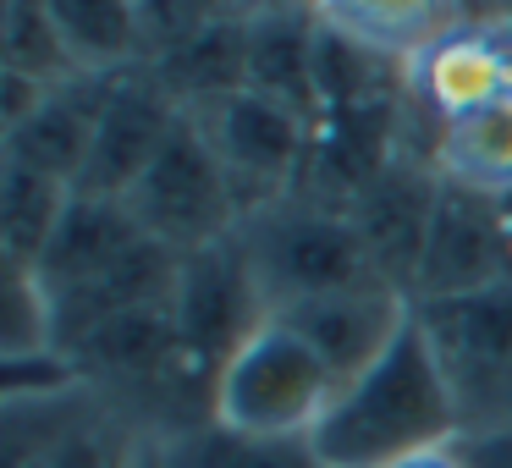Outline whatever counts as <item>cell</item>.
<instances>
[{
  "label": "cell",
  "instance_id": "1",
  "mask_svg": "<svg viewBox=\"0 0 512 468\" xmlns=\"http://www.w3.org/2000/svg\"><path fill=\"white\" fill-rule=\"evenodd\" d=\"M457 435L463 424H457L452 391L413 320L364 375H353L336 391L309 446L325 468H391L413 452L452 446Z\"/></svg>",
  "mask_w": 512,
  "mask_h": 468
},
{
  "label": "cell",
  "instance_id": "2",
  "mask_svg": "<svg viewBox=\"0 0 512 468\" xmlns=\"http://www.w3.org/2000/svg\"><path fill=\"white\" fill-rule=\"evenodd\" d=\"M336 375L325 358L270 314L215 375V419L265 441H309L336 402Z\"/></svg>",
  "mask_w": 512,
  "mask_h": 468
},
{
  "label": "cell",
  "instance_id": "3",
  "mask_svg": "<svg viewBox=\"0 0 512 468\" xmlns=\"http://www.w3.org/2000/svg\"><path fill=\"white\" fill-rule=\"evenodd\" d=\"M248 259L259 270V287L270 298V314L298 309L325 292H347L364 281H386L358 237L353 215L309 199H281L270 210L243 221Z\"/></svg>",
  "mask_w": 512,
  "mask_h": 468
},
{
  "label": "cell",
  "instance_id": "4",
  "mask_svg": "<svg viewBox=\"0 0 512 468\" xmlns=\"http://www.w3.org/2000/svg\"><path fill=\"white\" fill-rule=\"evenodd\" d=\"M413 320L452 391L463 435L512 424V281L463 292V298L413 303Z\"/></svg>",
  "mask_w": 512,
  "mask_h": 468
},
{
  "label": "cell",
  "instance_id": "5",
  "mask_svg": "<svg viewBox=\"0 0 512 468\" xmlns=\"http://www.w3.org/2000/svg\"><path fill=\"white\" fill-rule=\"evenodd\" d=\"M188 116L204 133L210 155L221 160L226 182L243 204V221L298 193L309 138H314L309 116H298L292 105L270 100L259 89H232V94H215V100H199L188 105Z\"/></svg>",
  "mask_w": 512,
  "mask_h": 468
},
{
  "label": "cell",
  "instance_id": "6",
  "mask_svg": "<svg viewBox=\"0 0 512 468\" xmlns=\"http://www.w3.org/2000/svg\"><path fill=\"white\" fill-rule=\"evenodd\" d=\"M149 435L83 380L56 397H6V468H144Z\"/></svg>",
  "mask_w": 512,
  "mask_h": 468
},
{
  "label": "cell",
  "instance_id": "7",
  "mask_svg": "<svg viewBox=\"0 0 512 468\" xmlns=\"http://www.w3.org/2000/svg\"><path fill=\"white\" fill-rule=\"evenodd\" d=\"M122 204L133 210L138 232L166 243L171 254H193L243 226V204H237L221 160L210 155L204 133L193 127V116L177 122V133L149 160L144 177L122 193Z\"/></svg>",
  "mask_w": 512,
  "mask_h": 468
},
{
  "label": "cell",
  "instance_id": "8",
  "mask_svg": "<svg viewBox=\"0 0 512 468\" xmlns=\"http://www.w3.org/2000/svg\"><path fill=\"white\" fill-rule=\"evenodd\" d=\"M171 320H177L182 353L204 375H221L226 358L270 320V298L259 287L254 259H248L243 226L232 237H221V243L182 254L177 287H171Z\"/></svg>",
  "mask_w": 512,
  "mask_h": 468
},
{
  "label": "cell",
  "instance_id": "9",
  "mask_svg": "<svg viewBox=\"0 0 512 468\" xmlns=\"http://www.w3.org/2000/svg\"><path fill=\"white\" fill-rule=\"evenodd\" d=\"M441 166H435L430 144H408L364 193L353 199V226L364 237L375 270L413 298V276H419L424 243H430V221L441 204Z\"/></svg>",
  "mask_w": 512,
  "mask_h": 468
},
{
  "label": "cell",
  "instance_id": "10",
  "mask_svg": "<svg viewBox=\"0 0 512 468\" xmlns=\"http://www.w3.org/2000/svg\"><path fill=\"white\" fill-rule=\"evenodd\" d=\"M182 116H188V105L155 78V67L116 72L78 188L83 193H105V199H122V193L149 171V160L166 149V138L177 133Z\"/></svg>",
  "mask_w": 512,
  "mask_h": 468
},
{
  "label": "cell",
  "instance_id": "11",
  "mask_svg": "<svg viewBox=\"0 0 512 468\" xmlns=\"http://www.w3.org/2000/svg\"><path fill=\"white\" fill-rule=\"evenodd\" d=\"M496 281H512V254H507L496 199L446 182L435 221H430V243H424V259H419V276H413V303L463 298V292L496 287Z\"/></svg>",
  "mask_w": 512,
  "mask_h": 468
},
{
  "label": "cell",
  "instance_id": "12",
  "mask_svg": "<svg viewBox=\"0 0 512 468\" xmlns=\"http://www.w3.org/2000/svg\"><path fill=\"white\" fill-rule=\"evenodd\" d=\"M408 94L430 116V127L512 94V28L452 23L441 39L408 56Z\"/></svg>",
  "mask_w": 512,
  "mask_h": 468
},
{
  "label": "cell",
  "instance_id": "13",
  "mask_svg": "<svg viewBox=\"0 0 512 468\" xmlns=\"http://www.w3.org/2000/svg\"><path fill=\"white\" fill-rule=\"evenodd\" d=\"M276 320H287L325 358L336 386H347L413 325V298L391 281H364V287L325 292V298H309L298 309H281Z\"/></svg>",
  "mask_w": 512,
  "mask_h": 468
},
{
  "label": "cell",
  "instance_id": "14",
  "mask_svg": "<svg viewBox=\"0 0 512 468\" xmlns=\"http://www.w3.org/2000/svg\"><path fill=\"white\" fill-rule=\"evenodd\" d=\"M111 83H116V72H78V78L45 89V100H39L23 122H12L0 133V160L78 188Z\"/></svg>",
  "mask_w": 512,
  "mask_h": 468
},
{
  "label": "cell",
  "instance_id": "15",
  "mask_svg": "<svg viewBox=\"0 0 512 468\" xmlns=\"http://www.w3.org/2000/svg\"><path fill=\"white\" fill-rule=\"evenodd\" d=\"M138 243H144V232H138L133 210H127L122 199L72 188V204H67V215H61L50 248L39 254L34 281L45 287V298L56 303V298H67V292L89 287L94 276H105L111 265H122Z\"/></svg>",
  "mask_w": 512,
  "mask_h": 468
},
{
  "label": "cell",
  "instance_id": "16",
  "mask_svg": "<svg viewBox=\"0 0 512 468\" xmlns=\"http://www.w3.org/2000/svg\"><path fill=\"white\" fill-rule=\"evenodd\" d=\"M314 39H320V12L309 0H265L248 12V89L320 122Z\"/></svg>",
  "mask_w": 512,
  "mask_h": 468
},
{
  "label": "cell",
  "instance_id": "17",
  "mask_svg": "<svg viewBox=\"0 0 512 468\" xmlns=\"http://www.w3.org/2000/svg\"><path fill=\"white\" fill-rule=\"evenodd\" d=\"M430 155L446 182L485 199L512 193V94L490 100L485 111H468L457 122L430 127Z\"/></svg>",
  "mask_w": 512,
  "mask_h": 468
},
{
  "label": "cell",
  "instance_id": "18",
  "mask_svg": "<svg viewBox=\"0 0 512 468\" xmlns=\"http://www.w3.org/2000/svg\"><path fill=\"white\" fill-rule=\"evenodd\" d=\"M149 67H155V78L166 83L182 105L248 89V12L215 17V23L199 28L188 45H177L171 56L149 61Z\"/></svg>",
  "mask_w": 512,
  "mask_h": 468
},
{
  "label": "cell",
  "instance_id": "19",
  "mask_svg": "<svg viewBox=\"0 0 512 468\" xmlns=\"http://www.w3.org/2000/svg\"><path fill=\"white\" fill-rule=\"evenodd\" d=\"M149 463L155 468H325L309 441H265V435H243L221 419H204L193 430L149 441Z\"/></svg>",
  "mask_w": 512,
  "mask_h": 468
},
{
  "label": "cell",
  "instance_id": "20",
  "mask_svg": "<svg viewBox=\"0 0 512 468\" xmlns=\"http://www.w3.org/2000/svg\"><path fill=\"white\" fill-rule=\"evenodd\" d=\"M320 23L408 61L457 23V0H309Z\"/></svg>",
  "mask_w": 512,
  "mask_h": 468
},
{
  "label": "cell",
  "instance_id": "21",
  "mask_svg": "<svg viewBox=\"0 0 512 468\" xmlns=\"http://www.w3.org/2000/svg\"><path fill=\"white\" fill-rule=\"evenodd\" d=\"M56 34L78 72H127L144 67L138 0H45Z\"/></svg>",
  "mask_w": 512,
  "mask_h": 468
},
{
  "label": "cell",
  "instance_id": "22",
  "mask_svg": "<svg viewBox=\"0 0 512 468\" xmlns=\"http://www.w3.org/2000/svg\"><path fill=\"white\" fill-rule=\"evenodd\" d=\"M67 204H72L67 182L0 160V254H6V270L39 265V254L50 248Z\"/></svg>",
  "mask_w": 512,
  "mask_h": 468
},
{
  "label": "cell",
  "instance_id": "23",
  "mask_svg": "<svg viewBox=\"0 0 512 468\" xmlns=\"http://www.w3.org/2000/svg\"><path fill=\"white\" fill-rule=\"evenodd\" d=\"M0 61L17 78H34L45 89L78 78V61L67 56L45 0H0Z\"/></svg>",
  "mask_w": 512,
  "mask_h": 468
},
{
  "label": "cell",
  "instance_id": "24",
  "mask_svg": "<svg viewBox=\"0 0 512 468\" xmlns=\"http://www.w3.org/2000/svg\"><path fill=\"white\" fill-rule=\"evenodd\" d=\"M226 0H138V28H144V67L160 56H171L177 45H188L199 28H210L215 17H226Z\"/></svg>",
  "mask_w": 512,
  "mask_h": 468
},
{
  "label": "cell",
  "instance_id": "25",
  "mask_svg": "<svg viewBox=\"0 0 512 468\" xmlns=\"http://www.w3.org/2000/svg\"><path fill=\"white\" fill-rule=\"evenodd\" d=\"M457 452L468 468H512V424L485 435H457Z\"/></svg>",
  "mask_w": 512,
  "mask_h": 468
},
{
  "label": "cell",
  "instance_id": "26",
  "mask_svg": "<svg viewBox=\"0 0 512 468\" xmlns=\"http://www.w3.org/2000/svg\"><path fill=\"white\" fill-rule=\"evenodd\" d=\"M391 468H468V463H463V452H457V441H452V446L413 452V457H402V463H391Z\"/></svg>",
  "mask_w": 512,
  "mask_h": 468
},
{
  "label": "cell",
  "instance_id": "27",
  "mask_svg": "<svg viewBox=\"0 0 512 468\" xmlns=\"http://www.w3.org/2000/svg\"><path fill=\"white\" fill-rule=\"evenodd\" d=\"M232 12H254V6H265V0H226Z\"/></svg>",
  "mask_w": 512,
  "mask_h": 468
},
{
  "label": "cell",
  "instance_id": "28",
  "mask_svg": "<svg viewBox=\"0 0 512 468\" xmlns=\"http://www.w3.org/2000/svg\"><path fill=\"white\" fill-rule=\"evenodd\" d=\"M144 468H155V463H149V457H144Z\"/></svg>",
  "mask_w": 512,
  "mask_h": 468
}]
</instances>
